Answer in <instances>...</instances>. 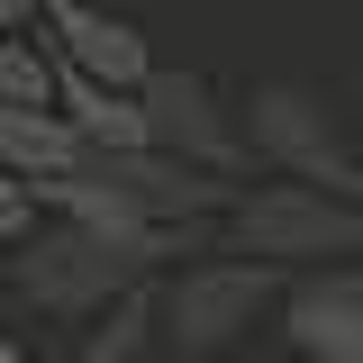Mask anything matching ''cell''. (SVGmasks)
I'll return each mask as SVG.
<instances>
[{
	"label": "cell",
	"instance_id": "obj_11",
	"mask_svg": "<svg viewBox=\"0 0 363 363\" xmlns=\"http://www.w3.org/2000/svg\"><path fill=\"white\" fill-rule=\"evenodd\" d=\"M37 209H45V191H37L28 173H18L9 155H0V245H18V236L37 227Z\"/></svg>",
	"mask_w": 363,
	"mask_h": 363
},
{
	"label": "cell",
	"instance_id": "obj_6",
	"mask_svg": "<svg viewBox=\"0 0 363 363\" xmlns=\"http://www.w3.org/2000/svg\"><path fill=\"white\" fill-rule=\"evenodd\" d=\"M281 336L309 363H363V255L291 272V291H281Z\"/></svg>",
	"mask_w": 363,
	"mask_h": 363
},
{
	"label": "cell",
	"instance_id": "obj_10",
	"mask_svg": "<svg viewBox=\"0 0 363 363\" xmlns=\"http://www.w3.org/2000/svg\"><path fill=\"white\" fill-rule=\"evenodd\" d=\"M0 100H64V55H45L28 28H0Z\"/></svg>",
	"mask_w": 363,
	"mask_h": 363
},
{
	"label": "cell",
	"instance_id": "obj_4",
	"mask_svg": "<svg viewBox=\"0 0 363 363\" xmlns=\"http://www.w3.org/2000/svg\"><path fill=\"white\" fill-rule=\"evenodd\" d=\"M245 136H255V164L264 173H309V182H336V191H363V164L354 145L336 136L327 100L300 82H264L245 100Z\"/></svg>",
	"mask_w": 363,
	"mask_h": 363
},
{
	"label": "cell",
	"instance_id": "obj_8",
	"mask_svg": "<svg viewBox=\"0 0 363 363\" xmlns=\"http://www.w3.org/2000/svg\"><path fill=\"white\" fill-rule=\"evenodd\" d=\"M64 109H73V128L91 136V155H118V145H155V118H145V91H118L82 73V64H64Z\"/></svg>",
	"mask_w": 363,
	"mask_h": 363
},
{
	"label": "cell",
	"instance_id": "obj_12",
	"mask_svg": "<svg viewBox=\"0 0 363 363\" xmlns=\"http://www.w3.org/2000/svg\"><path fill=\"white\" fill-rule=\"evenodd\" d=\"M0 300H9V272H0Z\"/></svg>",
	"mask_w": 363,
	"mask_h": 363
},
{
	"label": "cell",
	"instance_id": "obj_9",
	"mask_svg": "<svg viewBox=\"0 0 363 363\" xmlns=\"http://www.w3.org/2000/svg\"><path fill=\"white\" fill-rule=\"evenodd\" d=\"M136 354H164V291H155V281L118 291V300L82 327V363H136Z\"/></svg>",
	"mask_w": 363,
	"mask_h": 363
},
{
	"label": "cell",
	"instance_id": "obj_3",
	"mask_svg": "<svg viewBox=\"0 0 363 363\" xmlns=\"http://www.w3.org/2000/svg\"><path fill=\"white\" fill-rule=\"evenodd\" d=\"M218 236L264 255V264H291V272L345 264V255H363V191H336V182H309V173H272V182L236 191Z\"/></svg>",
	"mask_w": 363,
	"mask_h": 363
},
{
	"label": "cell",
	"instance_id": "obj_5",
	"mask_svg": "<svg viewBox=\"0 0 363 363\" xmlns=\"http://www.w3.org/2000/svg\"><path fill=\"white\" fill-rule=\"evenodd\" d=\"M145 118H155V145H164V155H191V164H209V173H245V164H255V136H245V118L218 100L209 73H173V64H155V82H145Z\"/></svg>",
	"mask_w": 363,
	"mask_h": 363
},
{
	"label": "cell",
	"instance_id": "obj_1",
	"mask_svg": "<svg viewBox=\"0 0 363 363\" xmlns=\"http://www.w3.org/2000/svg\"><path fill=\"white\" fill-rule=\"evenodd\" d=\"M0 272H9V300L18 309H45V318H100L118 291H136V281H155V264L136 255V245H118L109 227H91V218H55L28 227L9 255H0Z\"/></svg>",
	"mask_w": 363,
	"mask_h": 363
},
{
	"label": "cell",
	"instance_id": "obj_7",
	"mask_svg": "<svg viewBox=\"0 0 363 363\" xmlns=\"http://www.w3.org/2000/svg\"><path fill=\"white\" fill-rule=\"evenodd\" d=\"M45 28H55V55L100 73V82H118V91L155 82V45H145V28L118 18V0H45Z\"/></svg>",
	"mask_w": 363,
	"mask_h": 363
},
{
	"label": "cell",
	"instance_id": "obj_2",
	"mask_svg": "<svg viewBox=\"0 0 363 363\" xmlns=\"http://www.w3.org/2000/svg\"><path fill=\"white\" fill-rule=\"evenodd\" d=\"M155 291H164V354L209 363V354H236L264 309H281L291 264H264V255H245V245H209V255H191V264L155 272Z\"/></svg>",
	"mask_w": 363,
	"mask_h": 363
}]
</instances>
